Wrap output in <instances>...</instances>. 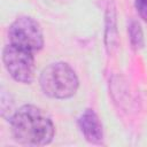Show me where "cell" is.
I'll list each match as a JSON object with an SVG mask.
<instances>
[{
	"mask_svg": "<svg viewBox=\"0 0 147 147\" xmlns=\"http://www.w3.org/2000/svg\"><path fill=\"white\" fill-rule=\"evenodd\" d=\"M11 132L14 138L23 145L44 146L54 137V124L51 117L40 108L25 105L17 109L11 118Z\"/></svg>",
	"mask_w": 147,
	"mask_h": 147,
	"instance_id": "cell-1",
	"label": "cell"
},
{
	"mask_svg": "<svg viewBox=\"0 0 147 147\" xmlns=\"http://www.w3.org/2000/svg\"><path fill=\"white\" fill-rule=\"evenodd\" d=\"M42 92L54 99H68L72 96L79 86L75 70L65 62H55L47 65L39 78Z\"/></svg>",
	"mask_w": 147,
	"mask_h": 147,
	"instance_id": "cell-2",
	"label": "cell"
},
{
	"mask_svg": "<svg viewBox=\"0 0 147 147\" xmlns=\"http://www.w3.org/2000/svg\"><path fill=\"white\" fill-rule=\"evenodd\" d=\"M32 51L10 44L3 48L2 61L9 75L20 83L29 84L34 78V56Z\"/></svg>",
	"mask_w": 147,
	"mask_h": 147,
	"instance_id": "cell-3",
	"label": "cell"
},
{
	"mask_svg": "<svg viewBox=\"0 0 147 147\" xmlns=\"http://www.w3.org/2000/svg\"><path fill=\"white\" fill-rule=\"evenodd\" d=\"M9 42L37 52L44 46V34L39 23L29 16L16 18L8 30Z\"/></svg>",
	"mask_w": 147,
	"mask_h": 147,
	"instance_id": "cell-4",
	"label": "cell"
},
{
	"mask_svg": "<svg viewBox=\"0 0 147 147\" xmlns=\"http://www.w3.org/2000/svg\"><path fill=\"white\" fill-rule=\"evenodd\" d=\"M78 126L85 139L93 144H100L103 139L102 124L92 109H86L78 118Z\"/></svg>",
	"mask_w": 147,
	"mask_h": 147,
	"instance_id": "cell-5",
	"label": "cell"
},
{
	"mask_svg": "<svg viewBox=\"0 0 147 147\" xmlns=\"http://www.w3.org/2000/svg\"><path fill=\"white\" fill-rule=\"evenodd\" d=\"M106 45L109 52L116 47L117 42V29H116V13L114 6L108 7L106 16Z\"/></svg>",
	"mask_w": 147,
	"mask_h": 147,
	"instance_id": "cell-6",
	"label": "cell"
},
{
	"mask_svg": "<svg viewBox=\"0 0 147 147\" xmlns=\"http://www.w3.org/2000/svg\"><path fill=\"white\" fill-rule=\"evenodd\" d=\"M129 34H130V40H131L132 46L136 49L141 48L144 45V36H142L141 26L138 22L136 21L131 22L130 28H129Z\"/></svg>",
	"mask_w": 147,
	"mask_h": 147,
	"instance_id": "cell-7",
	"label": "cell"
},
{
	"mask_svg": "<svg viewBox=\"0 0 147 147\" xmlns=\"http://www.w3.org/2000/svg\"><path fill=\"white\" fill-rule=\"evenodd\" d=\"M136 7L145 22H147V0H136Z\"/></svg>",
	"mask_w": 147,
	"mask_h": 147,
	"instance_id": "cell-8",
	"label": "cell"
}]
</instances>
